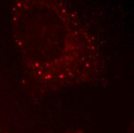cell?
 Listing matches in <instances>:
<instances>
[{"mask_svg": "<svg viewBox=\"0 0 134 133\" xmlns=\"http://www.w3.org/2000/svg\"><path fill=\"white\" fill-rule=\"evenodd\" d=\"M10 18L23 65L40 89L55 92L97 82L105 75L99 40L64 2L18 0Z\"/></svg>", "mask_w": 134, "mask_h": 133, "instance_id": "obj_1", "label": "cell"}, {"mask_svg": "<svg viewBox=\"0 0 134 133\" xmlns=\"http://www.w3.org/2000/svg\"><path fill=\"white\" fill-rule=\"evenodd\" d=\"M65 133H84L81 131H79V130H70V131H68V132H66Z\"/></svg>", "mask_w": 134, "mask_h": 133, "instance_id": "obj_2", "label": "cell"}, {"mask_svg": "<svg viewBox=\"0 0 134 133\" xmlns=\"http://www.w3.org/2000/svg\"><path fill=\"white\" fill-rule=\"evenodd\" d=\"M0 133H5V132H3V131H2V130H0Z\"/></svg>", "mask_w": 134, "mask_h": 133, "instance_id": "obj_3", "label": "cell"}]
</instances>
